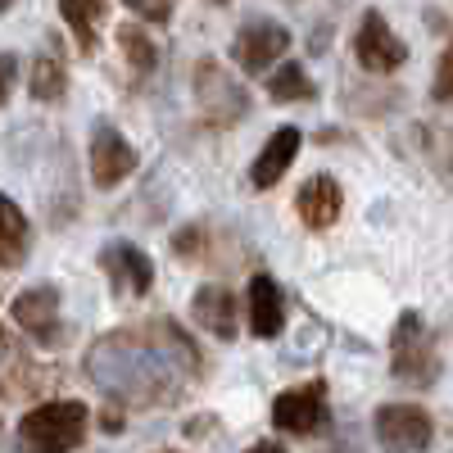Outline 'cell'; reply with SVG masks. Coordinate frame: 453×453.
Here are the masks:
<instances>
[{
	"mask_svg": "<svg viewBox=\"0 0 453 453\" xmlns=\"http://www.w3.org/2000/svg\"><path fill=\"white\" fill-rule=\"evenodd\" d=\"M91 386L113 408H168L204 381V354L173 318H145L100 335L87 349Z\"/></svg>",
	"mask_w": 453,
	"mask_h": 453,
	"instance_id": "6da1fadb",
	"label": "cell"
},
{
	"mask_svg": "<svg viewBox=\"0 0 453 453\" xmlns=\"http://www.w3.org/2000/svg\"><path fill=\"white\" fill-rule=\"evenodd\" d=\"M91 431V408L82 399H46L23 412L19 453H78Z\"/></svg>",
	"mask_w": 453,
	"mask_h": 453,
	"instance_id": "7a4b0ae2",
	"label": "cell"
},
{
	"mask_svg": "<svg viewBox=\"0 0 453 453\" xmlns=\"http://www.w3.org/2000/svg\"><path fill=\"white\" fill-rule=\"evenodd\" d=\"M390 376L408 390H431L440 381V340L422 313H399L390 331Z\"/></svg>",
	"mask_w": 453,
	"mask_h": 453,
	"instance_id": "3957f363",
	"label": "cell"
},
{
	"mask_svg": "<svg viewBox=\"0 0 453 453\" xmlns=\"http://www.w3.org/2000/svg\"><path fill=\"white\" fill-rule=\"evenodd\" d=\"M191 87H196V109H200V119L213 127V132H232L245 113H250V96L245 87L226 73L213 55H204L191 73Z\"/></svg>",
	"mask_w": 453,
	"mask_h": 453,
	"instance_id": "277c9868",
	"label": "cell"
},
{
	"mask_svg": "<svg viewBox=\"0 0 453 453\" xmlns=\"http://www.w3.org/2000/svg\"><path fill=\"white\" fill-rule=\"evenodd\" d=\"M372 431L386 453H426L435 444V418L422 403H381L372 412Z\"/></svg>",
	"mask_w": 453,
	"mask_h": 453,
	"instance_id": "5b68a950",
	"label": "cell"
},
{
	"mask_svg": "<svg viewBox=\"0 0 453 453\" xmlns=\"http://www.w3.org/2000/svg\"><path fill=\"white\" fill-rule=\"evenodd\" d=\"M10 318L14 326L42 349H59L68 340V326L59 318V286L55 281H42V286H27L14 304H10Z\"/></svg>",
	"mask_w": 453,
	"mask_h": 453,
	"instance_id": "8992f818",
	"label": "cell"
},
{
	"mask_svg": "<svg viewBox=\"0 0 453 453\" xmlns=\"http://www.w3.org/2000/svg\"><path fill=\"white\" fill-rule=\"evenodd\" d=\"M273 426L286 435H322L331 431V399L326 381H304L290 386L273 399Z\"/></svg>",
	"mask_w": 453,
	"mask_h": 453,
	"instance_id": "52a82bcc",
	"label": "cell"
},
{
	"mask_svg": "<svg viewBox=\"0 0 453 453\" xmlns=\"http://www.w3.org/2000/svg\"><path fill=\"white\" fill-rule=\"evenodd\" d=\"M290 50V27H281L277 19H250L236 36H232V59L241 73H268V64H277Z\"/></svg>",
	"mask_w": 453,
	"mask_h": 453,
	"instance_id": "ba28073f",
	"label": "cell"
},
{
	"mask_svg": "<svg viewBox=\"0 0 453 453\" xmlns=\"http://www.w3.org/2000/svg\"><path fill=\"white\" fill-rule=\"evenodd\" d=\"M87 164H91V181L100 186V191H113L119 181H127L136 173V150H132V141L113 123H96L91 127Z\"/></svg>",
	"mask_w": 453,
	"mask_h": 453,
	"instance_id": "9c48e42d",
	"label": "cell"
},
{
	"mask_svg": "<svg viewBox=\"0 0 453 453\" xmlns=\"http://www.w3.org/2000/svg\"><path fill=\"white\" fill-rule=\"evenodd\" d=\"M100 273L109 277L113 295H123V299H141L155 286V263H150V254L127 245V241H109L100 250Z\"/></svg>",
	"mask_w": 453,
	"mask_h": 453,
	"instance_id": "30bf717a",
	"label": "cell"
},
{
	"mask_svg": "<svg viewBox=\"0 0 453 453\" xmlns=\"http://www.w3.org/2000/svg\"><path fill=\"white\" fill-rule=\"evenodd\" d=\"M354 55H358V64H363L367 73H395V68L408 64V46L390 32V23H386L381 10H367V14L358 19Z\"/></svg>",
	"mask_w": 453,
	"mask_h": 453,
	"instance_id": "8fae6325",
	"label": "cell"
},
{
	"mask_svg": "<svg viewBox=\"0 0 453 453\" xmlns=\"http://www.w3.org/2000/svg\"><path fill=\"white\" fill-rule=\"evenodd\" d=\"M50 381H55V372H50V367L32 363L23 349L10 345V340L0 345V399H10V403H19V399H36L42 390H50Z\"/></svg>",
	"mask_w": 453,
	"mask_h": 453,
	"instance_id": "7c38bea8",
	"label": "cell"
},
{
	"mask_svg": "<svg viewBox=\"0 0 453 453\" xmlns=\"http://www.w3.org/2000/svg\"><path fill=\"white\" fill-rule=\"evenodd\" d=\"M191 318L213 340H236L241 335V304H236V295L226 286H218V281H209L191 295Z\"/></svg>",
	"mask_w": 453,
	"mask_h": 453,
	"instance_id": "4fadbf2b",
	"label": "cell"
},
{
	"mask_svg": "<svg viewBox=\"0 0 453 453\" xmlns=\"http://www.w3.org/2000/svg\"><path fill=\"white\" fill-rule=\"evenodd\" d=\"M299 145H304V132L290 127V123L268 136V145H263L258 155H254V164H250V186H254V191H273V186L290 173Z\"/></svg>",
	"mask_w": 453,
	"mask_h": 453,
	"instance_id": "5bb4252c",
	"label": "cell"
},
{
	"mask_svg": "<svg viewBox=\"0 0 453 453\" xmlns=\"http://www.w3.org/2000/svg\"><path fill=\"white\" fill-rule=\"evenodd\" d=\"M340 209H345V191H340V181L318 173L309 177L304 186H299V196H295V213L299 222L309 226V232H326V226H335Z\"/></svg>",
	"mask_w": 453,
	"mask_h": 453,
	"instance_id": "9a60e30c",
	"label": "cell"
},
{
	"mask_svg": "<svg viewBox=\"0 0 453 453\" xmlns=\"http://www.w3.org/2000/svg\"><path fill=\"white\" fill-rule=\"evenodd\" d=\"M245 313H250V331H254L258 340L281 335L286 299H281V286H277L268 273H254V277H250V286H245Z\"/></svg>",
	"mask_w": 453,
	"mask_h": 453,
	"instance_id": "2e32d148",
	"label": "cell"
},
{
	"mask_svg": "<svg viewBox=\"0 0 453 453\" xmlns=\"http://www.w3.org/2000/svg\"><path fill=\"white\" fill-rule=\"evenodd\" d=\"M27 250H32V226H27V213L0 191V268H23L27 263Z\"/></svg>",
	"mask_w": 453,
	"mask_h": 453,
	"instance_id": "e0dca14e",
	"label": "cell"
},
{
	"mask_svg": "<svg viewBox=\"0 0 453 453\" xmlns=\"http://www.w3.org/2000/svg\"><path fill=\"white\" fill-rule=\"evenodd\" d=\"M27 91H32V100H42V104H59L68 96V68H64V59L36 55L32 68H27Z\"/></svg>",
	"mask_w": 453,
	"mask_h": 453,
	"instance_id": "ac0fdd59",
	"label": "cell"
},
{
	"mask_svg": "<svg viewBox=\"0 0 453 453\" xmlns=\"http://www.w3.org/2000/svg\"><path fill=\"white\" fill-rule=\"evenodd\" d=\"M59 14L82 55H96V23L104 19V0H59Z\"/></svg>",
	"mask_w": 453,
	"mask_h": 453,
	"instance_id": "d6986e66",
	"label": "cell"
},
{
	"mask_svg": "<svg viewBox=\"0 0 453 453\" xmlns=\"http://www.w3.org/2000/svg\"><path fill=\"white\" fill-rule=\"evenodd\" d=\"M268 96H273L277 104H309V100H318V82L304 73V64L286 59L273 78H268Z\"/></svg>",
	"mask_w": 453,
	"mask_h": 453,
	"instance_id": "ffe728a7",
	"label": "cell"
},
{
	"mask_svg": "<svg viewBox=\"0 0 453 453\" xmlns=\"http://www.w3.org/2000/svg\"><path fill=\"white\" fill-rule=\"evenodd\" d=\"M119 50H123V59H127L136 82H145L150 73H155V64H159V50H155V42H150V32L136 27V23H123L119 27Z\"/></svg>",
	"mask_w": 453,
	"mask_h": 453,
	"instance_id": "44dd1931",
	"label": "cell"
},
{
	"mask_svg": "<svg viewBox=\"0 0 453 453\" xmlns=\"http://www.w3.org/2000/svg\"><path fill=\"white\" fill-rule=\"evenodd\" d=\"M431 100H435V104H449V100H453V42L444 46V55H440V64H435Z\"/></svg>",
	"mask_w": 453,
	"mask_h": 453,
	"instance_id": "7402d4cb",
	"label": "cell"
},
{
	"mask_svg": "<svg viewBox=\"0 0 453 453\" xmlns=\"http://www.w3.org/2000/svg\"><path fill=\"white\" fill-rule=\"evenodd\" d=\"M123 5H127L136 19H145V23H168L173 10H177V0H123Z\"/></svg>",
	"mask_w": 453,
	"mask_h": 453,
	"instance_id": "603a6c76",
	"label": "cell"
},
{
	"mask_svg": "<svg viewBox=\"0 0 453 453\" xmlns=\"http://www.w3.org/2000/svg\"><path fill=\"white\" fill-rule=\"evenodd\" d=\"M14 82H19V55L14 50H0V104H10Z\"/></svg>",
	"mask_w": 453,
	"mask_h": 453,
	"instance_id": "cb8c5ba5",
	"label": "cell"
},
{
	"mask_svg": "<svg viewBox=\"0 0 453 453\" xmlns=\"http://www.w3.org/2000/svg\"><path fill=\"white\" fill-rule=\"evenodd\" d=\"M100 431H109V435H119V431H123V408H113V403H109V408L100 412Z\"/></svg>",
	"mask_w": 453,
	"mask_h": 453,
	"instance_id": "d4e9b609",
	"label": "cell"
},
{
	"mask_svg": "<svg viewBox=\"0 0 453 453\" xmlns=\"http://www.w3.org/2000/svg\"><path fill=\"white\" fill-rule=\"evenodd\" d=\"M213 426H218V422H213V418H196V422H191V426H186V435H209V431H213Z\"/></svg>",
	"mask_w": 453,
	"mask_h": 453,
	"instance_id": "484cf974",
	"label": "cell"
},
{
	"mask_svg": "<svg viewBox=\"0 0 453 453\" xmlns=\"http://www.w3.org/2000/svg\"><path fill=\"white\" fill-rule=\"evenodd\" d=\"M245 453H286V449H281L277 440H258V444H254V449H245Z\"/></svg>",
	"mask_w": 453,
	"mask_h": 453,
	"instance_id": "4316f807",
	"label": "cell"
},
{
	"mask_svg": "<svg viewBox=\"0 0 453 453\" xmlns=\"http://www.w3.org/2000/svg\"><path fill=\"white\" fill-rule=\"evenodd\" d=\"M335 453H358V444H340Z\"/></svg>",
	"mask_w": 453,
	"mask_h": 453,
	"instance_id": "83f0119b",
	"label": "cell"
},
{
	"mask_svg": "<svg viewBox=\"0 0 453 453\" xmlns=\"http://www.w3.org/2000/svg\"><path fill=\"white\" fill-rule=\"evenodd\" d=\"M10 5H14V0H0V14H5V10H10Z\"/></svg>",
	"mask_w": 453,
	"mask_h": 453,
	"instance_id": "f1b7e54d",
	"label": "cell"
},
{
	"mask_svg": "<svg viewBox=\"0 0 453 453\" xmlns=\"http://www.w3.org/2000/svg\"><path fill=\"white\" fill-rule=\"evenodd\" d=\"M155 453H181V449H155Z\"/></svg>",
	"mask_w": 453,
	"mask_h": 453,
	"instance_id": "f546056e",
	"label": "cell"
}]
</instances>
